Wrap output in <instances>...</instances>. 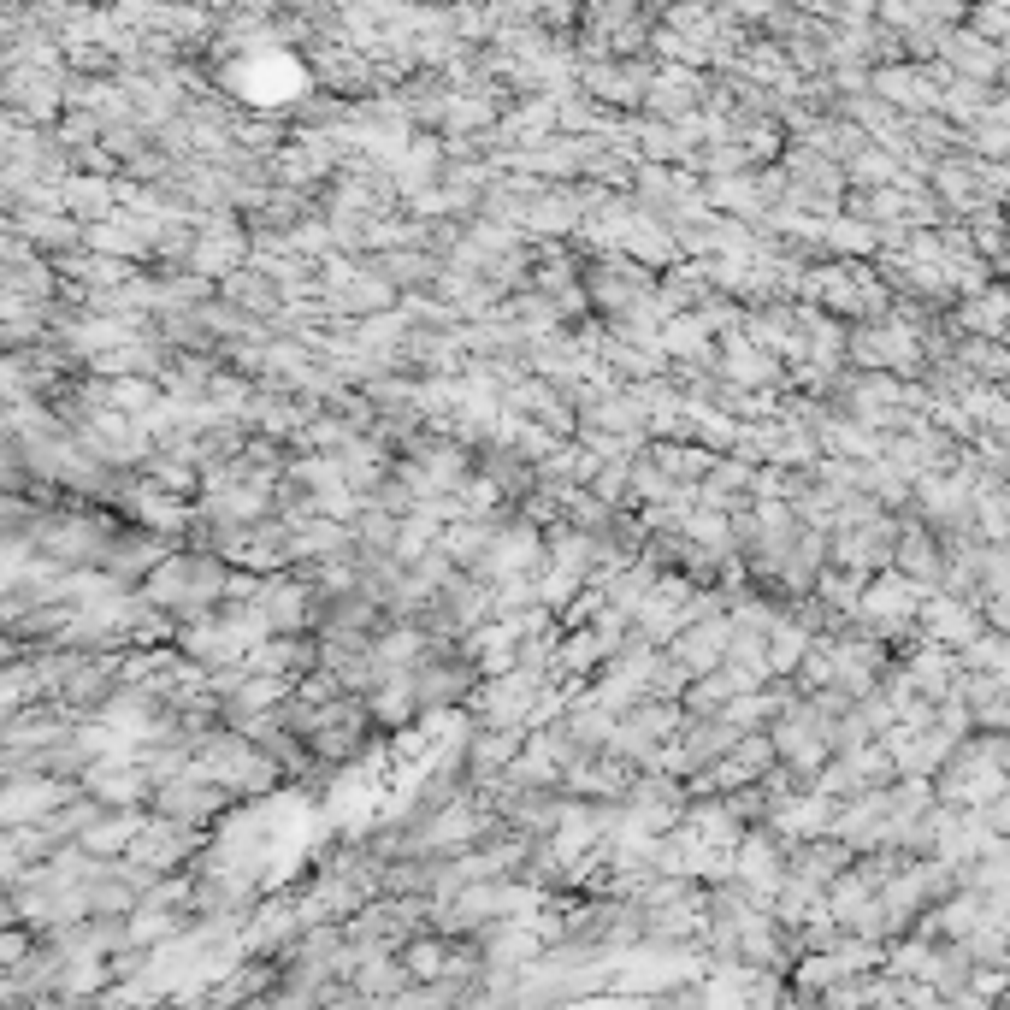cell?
Wrapping results in <instances>:
<instances>
[{"label": "cell", "instance_id": "cell-1", "mask_svg": "<svg viewBox=\"0 0 1010 1010\" xmlns=\"http://www.w3.org/2000/svg\"><path fill=\"white\" fill-rule=\"evenodd\" d=\"M963 662H969V668H1010V644L1005 638H969V644H963Z\"/></svg>", "mask_w": 1010, "mask_h": 1010}, {"label": "cell", "instance_id": "cell-2", "mask_svg": "<svg viewBox=\"0 0 1010 1010\" xmlns=\"http://www.w3.org/2000/svg\"><path fill=\"white\" fill-rule=\"evenodd\" d=\"M798 650H804V632H798V627H774V656H768L774 668H792V662H798Z\"/></svg>", "mask_w": 1010, "mask_h": 1010}, {"label": "cell", "instance_id": "cell-3", "mask_svg": "<svg viewBox=\"0 0 1010 1010\" xmlns=\"http://www.w3.org/2000/svg\"><path fill=\"white\" fill-rule=\"evenodd\" d=\"M969 361H975V373H1010V355L999 343H969Z\"/></svg>", "mask_w": 1010, "mask_h": 1010}, {"label": "cell", "instance_id": "cell-4", "mask_svg": "<svg viewBox=\"0 0 1010 1010\" xmlns=\"http://www.w3.org/2000/svg\"><path fill=\"white\" fill-rule=\"evenodd\" d=\"M408 969H414V975H438V969H443V951H438V946H414V951H408Z\"/></svg>", "mask_w": 1010, "mask_h": 1010}]
</instances>
